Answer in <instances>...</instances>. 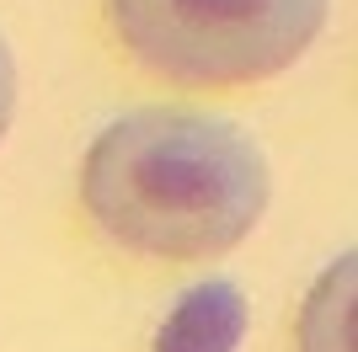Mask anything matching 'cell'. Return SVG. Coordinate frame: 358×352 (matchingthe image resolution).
I'll return each mask as SVG.
<instances>
[{
  "instance_id": "2",
  "label": "cell",
  "mask_w": 358,
  "mask_h": 352,
  "mask_svg": "<svg viewBox=\"0 0 358 352\" xmlns=\"http://www.w3.org/2000/svg\"><path fill=\"white\" fill-rule=\"evenodd\" d=\"M118 43L177 86H246L289 70L327 27V0H107Z\"/></svg>"
},
{
  "instance_id": "5",
  "label": "cell",
  "mask_w": 358,
  "mask_h": 352,
  "mask_svg": "<svg viewBox=\"0 0 358 352\" xmlns=\"http://www.w3.org/2000/svg\"><path fill=\"white\" fill-rule=\"evenodd\" d=\"M11 112H16V64H11V48L0 38V139L11 129Z\"/></svg>"
},
{
  "instance_id": "1",
  "label": "cell",
  "mask_w": 358,
  "mask_h": 352,
  "mask_svg": "<svg viewBox=\"0 0 358 352\" xmlns=\"http://www.w3.org/2000/svg\"><path fill=\"white\" fill-rule=\"evenodd\" d=\"M273 192L268 155L230 117L145 107L96 133L80 198L96 230L161 262H209L252 235Z\"/></svg>"
},
{
  "instance_id": "4",
  "label": "cell",
  "mask_w": 358,
  "mask_h": 352,
  "mask_svg": "<svg viewBox=\"0 0 358 352\" xmlns=\"http://www.w3.org/2000/svg\"><path fill=\"white\" fill-rule=\"evenodd\" d=\"M353 256L337 262L315 278L299 309V352H348V321H353Z\"/></svg>"
},
{
  "instance_id": "3",
  "label": "cell",
  "mask_w": 358,
  "mask_h": 352,
  "mask_svg": "<svg viewBox=\"0 0 358 352\" xmlns=\"http://www.w3.org/2000/svg\"><path fill=\"white\" fill-rule=\"evenodd\" d=\"M246 331V299L230 278H209L187 288L161 325L155 352H236Z\"/></svg>"
}]
</instances>
